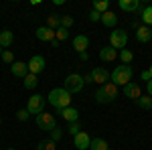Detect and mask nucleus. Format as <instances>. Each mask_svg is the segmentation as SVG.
I'll return each mask as SVG.
<instances>
[{
  "instance_id": "obj_1",
  "label": "nucleus",
  "mask_w": 152,
  "mask_h": 150,
  "mask_svg": "<svg viewBox=\"0 0 152 150\" xmlns=\"http://www.w3.org/2000/svg\"><path fill=\"white\" fill-rule=\"evenodd\" d=\"M116 97H118V85H114L112 81L99 85L97 91H95V102L97 104H112Z\"/></svg>"
},
{
  "instance_id": "obj_2",
  "label": "nucleus",
  "mask_w": 152,
  "mask_h": 150,
  "mask_svg": "<svg viewBox=\"0 0 152 150\" xmlns=\"http://www.w3.org/2000/svg\"><path fill=\"white\" fill-rule=\"evenodd\" d=\"M49 104L53 105L55 110H63V108H67L71 104V93L65 91L63 87H55L49 93Z\"/></svg>"
},
{
  "instance_id": "obj_3",
  "label": "nucleus",
  "mask_w": 152,
  "mask_h": 150,
  "mask_svg": "<svg viewBox=\"0 0 152 150\" xmlns=\"http://www.w3.org/2000/svg\"><path fill=\"white\" fill-rule=\"evenodd\" d=\"M132 75H134V71H132L130 65H118L116 69L110 73V79H112L114 85H122L124 87L126 83L132 81Z\"/></svg>"
},
{
  "instance_id": "obj_4",
  "label": "nucleus",
  "mask_w": 152,
  "mask_h": 150,
  "mask_svg": "<svg viewBox=\"0 0 152 150\" xmlns=\"http://www.w3.org/2000/svg\"><path fill=\"white\" fill-rule=\"evenodd\" d=\"M126 45H128V33L124 29H114L110 33V47L118 51V49H126Z\"/></svg>"
},
{
  "instance_id": "obj_5",
  "label": "nucleus",
  "mask_w": 152,
  "mask_h": 150,
  "mask_svg": "<svg viewBox=\"0 0 152 150\" xmlns=\"http://www.w3.org/2000/svg\"><path fill=\"white\" fill-rule=\"evenodd\" d=\"M83 77L79 75V73H71V75H67L65 77V85H63V89L69 93H79L83 89Z\"/></svg>"
},
{
  "instance_id": "obj_6",
  "label": "nucleus",
  "mask_w": 152,
  "mask_h": 150,
  "mask_svg": "<svg viewBox=\"0 0 152 150\" xmlns=\"http://www.w3.org/2000/svg\"><path fill=\"white\" fill-rule=\"evenodd\" d=\"M26 112L28 114H41V112H45V97L43 95H39V93H35V95H31L28 97V104H26Z\"/></svg>"
},
{
  "instance_id": "obj_7",
  "label": "nucleus",
  "mask_w": 152,
  "mask_h": 150,
  "mask_svg": "<svg viewBox=\"0 0 152 150\" xmlns=\"http://www.w3.org/2000/svg\"><path fill=\"white\" fill-rule=\"evenodd\" d=\"M37 126L45 132H51L53 128H57V122H55V116L53 114H47V112H41L37 116Z\"/></svg>"
},
{
  "instance_id": "obj_8",
  "label": "nucleus",
  "mask_w": 152,
  "mask_h": 150,
  "mask_svg": "<svg viewBox=\"0 0 152 150\" xmlns=\"http://www.w3.org/2000/svg\"><path fill=\"white\" fill-rule=\"evenodd\" d=\"M26 67H28V73H33V75L41 73V71L45 69V57L43 55H33L31 61L26 63Z\"/></svg>"
},
{
  "instance_id": "obj_9",
  "label": "nucleus",
  "mask_w": 152,
  "mask_h": 150,
  "mask_svg": "<svg viewBox=\"0 0 152 150\" xmlns=\"http://www.w3.org/2000/svg\"><path fill=\"white\" fill-rule=\"evenodd\" d=\"M57 114L61 116L65 122H69V124H73V122H79V110H75V108H71V105L63 108V110H57Z\"/></svg>"
},
{
  "instance_id": "obj_10",
  "label": "nucleus",
  "mask_w": 152,
  "mask_h": 150,
  "mask_svg": "<svg viewBox=\"0 0 152 150\" xmlns=\"http://www.w3.org/2000/svg\"><path fill=\"white\" fill-rule=\"evenodd\" d=\"M124 95L136 102V100L142 95V87L136 83V81H130V83H126V85H124Z\"/></svg>"
},
{
  "instance_id": "obj_11",
  "label": "nucleus",
  "mask_w": 152,
  "mask_h": 150,
  "mask_svg": "<svg viewBox=\"0 0 152 150\" xmlns=\"http://www.w3.org/2000/svg\"><path fill=\"white\" fill-rule=\"evenodd\" d=\"M91 77H94V83L104 85V83L110 81V71L105 69V67H95V69L91 71Z\"/></svg>"
},
{
  "instance_id": "obj_12",
  "label": "nucleus",
  "mask_w": 152,
  "mask_h": 150,
  "mask_svg": "<svg viewBox=\"0 0 152 150\" xmlns=\"http://www.w3.org/2000/svg\"><path fill=\"white\" fill-rule=\"evenodd\" d=\"M89 142H91V138L85 132H79L77 136H73V146L77 150H89Z\"/></svg>"
},
{
  "instance_id": "obj_13",
  "label": "nucleus",
  "mask_w": 152,
  "mask_h": 150,
  "mask_svg": "<svg viewBox=\"0 0 152 150\" xmlns=\"http://www.w3.org/2000/svg\"><path fill=\"white\" fill-rule=\"evenodd\" d=\"M35 35L39 41H43V43H53L55 41V31H51L47 26H39L35 31Z\"/></svg>"
},
{
  "instance_id": "obj_14",
  "label": "nucleus",
  "mask_w": 152,
  "mask_h": 150,
  "mask_svg": "<svg viewBox=\"0 0 152 150\" xmlns=\"http://www.w3.org/2000/svg\"><path fill=\"white\" fill-rule=\"evenodd\" d=\"M99 59L104 61V63H112V61H116L118 59V51L114 49V47H102L99 49Z\"/></svg>"
},
{
  "instance_id": "obj_15",
  "label": "nucleus",
  "mask_w": 152,
  "mask_h": 150,
  "mask_svg": "<svg viewBox=\"0 0 152 150\" xmlns=\"http://www.w3.org/2000/svg\"><path fill=\"white\" fill-rule=\"evenodd\" d=\"M87 47H89V39H87L85 35L73 37V49H75L77 53H83V51H87Z\"/></svg>"
},
{
  "instance_id": "obj_16",
  "label": "nucleus",
  "mask_w": 152,
  "mask_h": 150,
  "mask_svg": "<svg viewBox=\"0 0 152 150\" xmlns=\"http://www.w3.org/2000/svg\"><path fill=\"white\" fill-rule=\"evenodd\" d=\"M136 39H138V43H148V41H152V31H150V26H144V24H140V26L136 29Z\"/></svg>"
},
{
  "instance_id": "obj_17",
  "label": "nucleus",
  "mask_w": 152,
  "mask_h": 150,
  "mask_svg": "<svg viewBox=\"0 0 152 150\" xmlns=\"http://www.w3.org/2000/svg\"><path fill=\"white\" fill-rule=\"evenodd\" d=\"M10 71H12L14 77H23L24 79V75L28 73V67H26V63H23V61H14L10 65Z\"/></svg>"
},
{
  "instance_id": "obj_18",
  "label": "nucleus",
  "mask_w": 152,
  "mask_h": 150,
  "mask_svg": "<svg viewBox=\"0 0 152 150\" xmlns=\"http://www.w3.org/2000/svg\"><path fill=\"white\" fill-rule=\"evenodd\" d=\"M120 8L124 12H136L140 8V0H120Z\"/></svg>"
},
{
  "instance_id": "obj_19",
  "label": "nucleus",
  "mask_w": 152,
  "mask_h": 150,
  "mask_svg": "<svg viewBox=\"0 0 152 150\" xmlns=\"http://www.w3.org/2000/svg\"><path fill=\"white\" fill-rule=\"evenodd\" d=\"M12 43H14V35H12V31H2L0 33V47H4V49H8V47H12Z\"/></svg>"
},
{
  "instance_id": "obj_20",
  "label": "nucleus",
  "mask_w": 152,
  "mask_h": 150,
  "mask_svg": "<svg viewBox=\"0 0 152 150\" xmlns=\"http://www.w3.org/2000/svg\"><path fill=\"white\" fill-rule=\"evenodd\" d=\"M116 23H118V16L112 10H107V12H104V14H102V24H104V26L114 29V26H116Z\"/></svg>"
},
{
  "instance_id": "obj_21",
  "label": "nucleus",
  "mask_w": 152,
  "mask_h": 150,
  "mask_svg": "<svg viewBox=\"0 0 152 150\" xmlns=\"http://www.w3.org/2000/svg\"><path fill=\"white\" fill-rule=\"evenodd\" d=\"M59 26H61V14H57V12H51L47 16V29H51V31H57Z\"/></svg>"
},
{
  "instance_id": "obj_22",
  "label": "nucleus",
  "mask_w": 152,
  "mask_h": 150,
  "mask_svg": "<svg viewBox=\"0 0 152 150\" xmlns=\"http://www.w3.org/2000/svg\"><path fill=\"white\" fill-rule=\"evenodd\" d=\"M140 23L144 24V26H150V24H152V4H150V6H146V8H142Z\"/></svg>"
},
{
  "instance_id": "obj_23",
  "label": "nucleus",
  "mask_w": 152,
  "mask_h": 150,
  "mask_svg": "<svg viewBox=\"0 0 152 150\" xmlns=\"http://www.w3.org/2000/svg\"><path fill=\"white\" fill-rule=\"evenodd\" d=\"M89 150H110V144H107L104 138H91Z\"/></svg>"
},
{
  "instance_id": "obj_24",
  "label": "nucleus",
  "mask_w": 152,
  "mask_h": 150,
  "mask_svg": "<svg viewBox=\"0 0 152 150\" xmlns=\"http://www.w3.org/2000/svg\"><path fill=\"white\" fill-rule=\"evenodd\" d=\"M94 10L99 12V14H104V12L110 10V2H107V0H94Z\"/></svg>"
},
{
  "instance_id": "obj_25",
  "label": "nucleus",
  "mask_w": 152,
  "mask_h": 150,
  "mask_svg": "<svg viewBox=\"0 0 152 150\" xmlns=\"http://www.w3.org/2000/svg\"><path fill=\"white\" fill-rule=\"evenodd\" d=\"M136 104L140 105L142 110H152V97L150 95H140V97L136 100Z\"/></svg>"
},
{
  "instance_id": "obj_26",
  "label": "nucleus",
  "mask_w": 152,
  "mask_h": 150,
  "mask_svg": "<svg viewBox=\"0 0 152 150\" xmlns=\"http://www.w3.org/2000/svg\"><path fill=\"white\" fill-rule=\"evenodd\" d=\"M37 83H39V81H37V75H33V73H26V75H24V87H26V89H35Z\"/></svg>"
},
{
  "instance_id": "obj_27",
  "label": "nucleus",
  "mask_w": 152,
  "mask_h": 150,
  "mask_svg": "<svg viewBox=\"0 0 152 150\" xmlns=\"http://www.w3.org/2000/svg\"><path fill=\"white\" fill-rule=\"evenodd\" d=\"M37 150H57V144L53 140H41L37 144Z\"/></svg>"
},
{
  "instance_id": "obj_28",
  "label": "nucleus",
  "mask_w": 152,
  "mask_h": 150,
  "mask_svg": "<svg viewBox=\"0 0 152 150\" xmlns=\"http://www.w3.org/2000/svg\"><path fill=\"white\" fill-rule=\"evenodd\" d=\"M69 39V31L67 29H63V26H59L57 31H55V41L61 43V41H67Z\"/></svg>"
},
{
  "instance_id": "obj_29",
  "label": "nucleus",
  "mask_w": 152,
  "mask_h": 150,
  "mask_svg": "<svg viewBox=\"0 0 152 150\" xmlns=\"http://www.w3.org/2000/svg\"><path fill=\"white\" fill-rule=\"evenodd\" d=\"M120 59H122L124 65H128V63H132V59H134V53H132L130 49H122V51H120Z\"/></svg>"
},
{
  "instance_id": "obj_30",
  "label": "nucleus",
  "mask_w": 152,
  "mask_h": 150,
  "mask_svg": "<svg viewBox=\"0 0 152 150\" xmlns=\"http://www.w3.org/2000/svg\"><path fill=\"white\" fill-rule=\"evenodd\" d=\"M73 24H75V18H73V16H69V14H63V16H61V26H63V29L69 31Z\"/></svg>"
},
{
  "instance_id": "obj_31",
  "label": "nucleus",
  "mask_w": 152,
  "mask_h": 150,
  "mask_svg": "<svg viewBox=\"0 0 152 150\" xmlns=\"http://www.w3.org/2000/svg\"><path fill=\"white\" fill-rule=\"evenodd\" d=\"M61 136H63V132H61V130H59V128H53V130H51V132H49V140H53V142H55V144H57L59 140H61Z\"/></svg>"
},
{
  "instance_id": "obj_32",
  "label": "nucleus",
  "mask_w": 152,
  "mask_h": 150,
  "mask_svg": "<svg viewBox=\"0 0 152 150\" xmlns=\"http://www.w3.org/2000/svg\"><path fill=\"white\" fill-rule=\"evenodd\" d=\"M67 132H69L71 136H77V134L81 132V124H79V122H73V124H69V128H67Z\"/></svg>"
},
{
  "instance_id": "obj_33",
  "label": "nucleus",
  "mask_w": 152,
  "mask_h": 150,
  "mask_svg": "<svg viewBox=\"0 0 152 150\" xmlns=\"http://www.w3.org/2000/svg\"><path fill=\"white\" fill-rule=\"evenodd\" d=\"M0 59H2V61H4V63H14V55H12L10 51H2V55H0Z\"/></svg>"
},
{
  "instance_id": "obj_34",
  "label": "nucleus",
  "mask_w": 152,
  "mask_h": 150,
  "mask_svg": "<svg viewBox=\"0 0 152 150\" xmlns=\"http://www.w3.org/2000/svg\"><path fill=\"white\" fill-rule=\"evenodd\" d=\"M28 112H26V108H24V110H18V112H16V118H18V120H20V122H26V120H28Z\"/></svg>"
},
{
  "instance_id": "obj_35",
  "label": "nucleus",
  "mask_w": 152,
  "mask_h": 150,
  "mask_svg": "<svg viewBox=\"0 0 152 150\" xmlns=\"http://www.w3.org/2000/svg\"><path fill=\"white\" fill-rule=\"evenodd\" d=\"M87 16H89V20H91V23H97V20H102V14H99V12H95V10H91L89 14H87Z\"/></svg>"
},
{
  "instance_id": "obj_36",
  "label": "nucleus",
  "mask_w": 152,
  "mask_h": 150,
  "mask_svg": "<svg viewBox=\"0 0 152 150\" xmlns=\"http://www.w3.org/2000/svg\"><path fill=\"white\" fill-rule=\"evenodd\" d=\"M140 77H142V81H146V83H148V81L152 79V77H150V73H148V69H144V71H142V73H140Z\"/></svg>"
},
{
  "instance_id": "obj_37",
  "label": "nucleus",
  "mask_w": 152,
  "mask_h": 150,
  "mask_svg": "<svg viewBox=\"0 0 152 150\" xmlns=\"http://www.w3.org/2000/svg\"><path fill=\"white\" fill-rule=\"evenodd\" d=\"M83 83H94V77H91V73L83 75Z\"/></svg>"
},
{
  "instance_id": "obj_38",
  "label": "nucleus",
  "mask_w": 152,
  "mask_h": 150,
  "mask_svg": "<svg viewBox=\"0 0 152 150\" xmlns=\"http://www.w3.org/2000/svg\"><path fill=\"white\" fill-rule=\"evenodd\" d=\"M146 95H150V97H152V79L146 83Z\"/></svg>"
},
{
  "instance_id": "obj_39",
  "label": "nucleus",
  "mask_w": 152,
  "mask_h": 150,
  "mask_svg": "<svg viewBox=\"0 0 152 150\" xmlns=\"http://www.w3.org/2000/svg\"><path fill=\"white\" fill-rule=\"evenodd\" d=\"M79 59H81V61H87V59H89V55H87V51H83V53H79Z\"/></svg>"
},
{
  "instance_id": "obj_40",
  "label": "nucleus",
  "mask_w": 152,
  "mask_h": 150,
  "mask_svg": "<svg viewBox=\"0 0 152 150\" xmlns=\"http://www.w3.org/2000/svg\"><path fill=\"white\" fill-rule=\"evenodd\" d=\"M140 24H142L140 20H134V23H132V29H138V26H140Z\"/></svg>"
},
{
  "instance_id": "obj_41",
  "label": "nucleus",
  "mask_w": 152,
  "mask_h": 150,
  "mask_svg": "<svg viewBox=\"0 0 152 150\" xmlns=\"http://www.w3.org/2000/svg\"><path fill=\"white\" fill-rule=\"evenodd\" d=\"M148 73H150V77H152V65H150V67H148Z\"/></svg>"
},
{
  "instance_id": "obj_42",
  "label": "nucleus",
  "mask_w": 152,
  "mask_h": 150,
  "mask_svg": "<svg viewBox=\"0 0 152 150\" xmlns=\"http://www.w3.org/2000/svg\"><path fill=\"white\" fill-rule=\"evenodd\" d=\"M0 55H2V47H0Z\"/></svg>"
},
{
  "instance_id": "obj_43",
  "label": "nucleus",
  "mask_w": 152,
  "mask_h": 150,
  "mask_svg": "<svg viewBox=\"0 0 152 150\" xmlns=\"http://www.w3.org/2000/svg\"><path fill=\"white\" fill-rule=\"evenodd\" d=\"M6 150H14V148H6Z\"/></svg>"
},
{
  "instance_id": "obj_44",
  "label": "nucleus",
  "mask_w": 152,
  "mask_h": 150,
  "mask_svg": "<svg viewBox=\"0 0 152 150\" xmlns=\"http://www.w3.org/2000/svg\"><path fill=\"white\" fill-rule=\"evenodd\" d=\"M0 126H2V120H0Z\"/></svg>"
},
{
  "instance_id": "obj_45",
  "label": "nucleus",
  "mask_w": 152,
  "mask_h": 150,
  "mask_svg": "<svg viewBox=\"0 0 152 150\" xmlns=\"http://www.w3.org/2000/svg\"><path fill=\"white\" fill-rule=\"evenodd\" d=\"M63 150H65V148H63Z\"/></svg>"
}]
</instances>
